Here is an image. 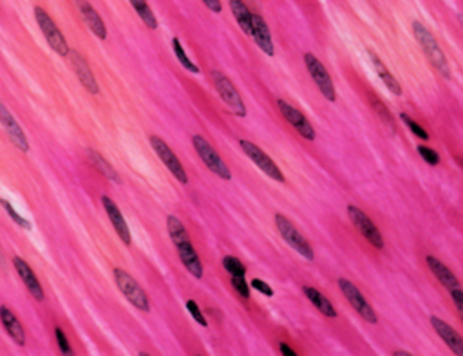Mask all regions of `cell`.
I'll return each instance as SVG.
<instances>
[{"instance_id": "6da1fadb", "label": "cell", "mask_w": 463, "mask_h": 356, "mask_svg": "<svg viewBox=\"0 0 463 356\" xmlns=\"http://www.w3.org/2000/svg\"><path fill=\"white\" fill-rule=\"evenodd\" d=\"M413 35L414 39H417V42L420 44L422 51H424V54L427 56L429 62H431V66L434 67L442 76L451 78V66H449L444 49L440 47L436 36L432 35L422 22H413Z\"/></svg>"}, {"instance_id": "7a4b0ae2", "label": "cell", "mask_w": 463, "mask_h": 356, "mask_svg": "<svg viewBox=\"0 0 463 356\" xmlns=\"http://www.w3.org/2000/svg\"><path fill=\"white\" fill-rule=\"evenodd\" d=\"M275 226H277V230H279L283 240L288 244L290 248L295 250V252L299 253L302 259L310 260V263H312V260H315V253H313V248H312V244H310V240H307L306 237H304L302 233L297 230V226L290 221L288 217L283 215V213H277Z\"/></svg>"}, {"instance_id": "3957f363", "label": "cell", "mask_w": 463, "mask_h": 356, "mask_svg": "<svg viewBox=\"0 0 463 356\" xmlns=\"http://www.w3.org/2000/svg\"><path fill=\"white\" fill-rule=\"evenodd\" d=\"M192 145H194L195 152H198V156L201 158V161L205 163V167H207L212 174H215L218 178L225 179V181H230V179H232V172H230V168H228V165L225 163V159L219 156V152L215 151V148L212 147V145L208 143L205 138H203V136L195 134L194 138H192Z\"/></svg>"}, {"instance_id": "277c9868", "label": "cell", "mask_w": 463, "mask_h": 356, "mask_svg": "<svg viewBox=\"0 0 463 356\" xmlns=\"http://www.w3.org/2000/svg\"><path fill=\"white\" fill-rule=\"evenodd\" d=\"M114 280H116V286L120 288L121 295H123L134 307H138L140 311H145V313L151 310L148 295L145 293L143 288L138 284V280L134 279L133 275H128L127 271L121 270V268H116V270H114Z\"/></svg>"}, {"instance_id": "5b68a950", "label": "cell", "mask_w": 463, "mask_h": 356, "mask_svg": "<svg viewBox=\"0 0 463 356\" xmlns=\"http://www.w3.org/2000/svg\"><path fill=\"white\" fill-rule=\"evenodd\" d=\"M347 217H350L355 230L370 243V246H373L375 250H384V237H382L380 230L377 228L373 219L364 210H360L355 205H350L347 206Z\"/></svg>"}, {"instance_id": "8992f818", "label": "cell", "mask_w": 463, "mask_h": 356, "mask_svg": "<svg viewBox=\"0 0 463 356\" xmlns=\"http://www.w3.org/2000/svg\"><path fill=\"white\" fill-rule=\"evenodd\" d=\"M212 80H214V86H215V91H218L219 98H221V100L232 108V111H234L235 116L245 118L248 111H246L245 101H243L238 87L232 83V80H230L225 73H219V71H214V73H212Z\"/></svg>"}, {"instance_id": "52a82bcc", "label": "cell", "mask_w": 463, "mask_h": 356, "mask_svg": "<svg viewBox=\"0 0 463 356\" xmlns=\"http://www.w3.org/2000/svg\"><path fill=\"white\" fill-rule=\"evenodd\" d=\"M35 19L40 27V31H42L47 44L51 46V49L55 51V53H58L60 56H67V54H69V46H67L66 36L62 35V31L58 29L55 20L51 19V16L47 15L42 8H39V6L35 8Z\"/></svg>"}, {"instance_id": "ba28073f", "label": "cell", "mask_w": 463, "mask_h": 356, "mask_svg": "<svg viewBox=\"0 0 463 356\" xmlns=\"http://www.w3.org/2000/svg\"><path fill=\"white\" fill-rule=\"evenodd\" d=\"M239 147H241V151L248 156L250 161L261 168V172H265L268 178H272L273 181H277V183H285L286 178H285V174H283V171L277 167L275 161H273V159L270 158V156L266 154L261 147H259V145L252 143V141L241 140L239 141Z\"/></svg>"}, {"instance_id": "9c48e42d", "label": "cell", "mask_w": 463, "mask_h": 356, "mask_svg": "<svg viewBox=\"0 0 463 356\" xmlns=\"http://www.w3.org/2000/svg\"><path fill=\"white\" fill-rule=\"evenodd\" d=\"M304 63H306L307 73H310L312 80L315 81V86L319 87L322 96L326 98L327 101H337L335 86H333V80H331L330 73H327V69L324 67V63L312 53L304 54Z\"/></svg>"}, {"instance_id": "30bf717a", "label": "cell", "mask_w": 463, "mask_h": 356, "mask_svg": "<svg viewBox=\"0 0 463 356\" xmlns=\"http://www.w3.org/2000/svg\"><path fill=\"white\" fill-rule=\"evenodd\" d=\"M337 284H339L340 291H342V295L346 297L347 302L351 304V307H353V310L357 311V313L360 315L366 322H370V324H377L378 322L377 311H375L373 306L367 302L366 297L360 293V290H358V288L347 279H339V283Z\"/></svg>"}, {"instance_id": "8fae6325", "label": "cell", "mask_w": 463, "mask_h": 356, "mask_svg": "<svg viewBox=\"0 0 463 356\" xmlns=\"http://www.w3.org/2000/svg\"><path fill=\"white\" fill-rule=\"evenodd\" d=\"M151 145L152 148H154V152L158 154V158L161 159V163L168 168V172H171V174L181 183V185H187L188 183L187 172H185L183 165H181V161L178 159V156L174 154V151L167 145V141L161 140L160 136H151Z\"/></svg>"}, {"instance_id": "7c38bea8", "label": "cell", "mask_w": 463, "mask_h": 356, "mask_svg": "<svg viewBox=\"0 0 463 356\" xmlns=\"http://www.w3.org/2000/svg\"><path fill=\"white\" fill-rule=\"evenodd\" d=\"M277 107H279L283 118H285V120L288 121V123L292 125L300 136H302L304 140L306 141L315 140V128H313V125L307 121V118L300 113L299 108H295L293 105H290L288 101L285 100H277Z\"/></svg>"}, {"instance_id": "4fadbf2b", "label": "cell", "mask_w": 463, "mask_h": 356, "mask_svg": "<svg viewBox=\"0 0 463 356\" xmlns=\"http://www.w3.org/2000/svg\"><path fill=\"white\" fill-rule=\"evenodd\" d=\"M0 125L4 127L6 134L9 136V140L15 143V147L22 152H29V141L26 138V132L22 131V127L19 125V121L15 120L9 108L0 101Z\"/></svg>"}, {"instance_id": "5bb4252c", "label": "cell", "mask_w": 463, "mask_h": 356, "mask_svg": "<svg viewBox=\"0 0 463 356\" xmlns=\"http://www.w3.org/2000/svg\"><path fill=\"white\" fill-rule=\"evenodd\" d=\"M101 205H103V208H106L111 225H113V228L116 230V233H118V237L121 239V243H123L125 246H131V243H133L131 230H128L127 221H125L123 213H121V210L118 208L116 203H114L111 198H107V195H101Z\"/></svg>"}, {"instance_id": "9a60e30c", "label": "cell", "mask_w": 463, "mask_h": 356, "mask_svg": "<svg viewBox=\"0 0 463 356\" xmlns=\"http://www.w3.org/2000/svg\"><path fill=\"white\" fill-rule=\"evenodd\" d=\"M250 36L253 39V42L257 44V47L272 59L273 54H275V47H273V40H272V33H270L268 24L265 22L261 15H257V13H252V33Z\"/></svg>"}, {"instance_id": "2e32d148", "label": "cell", "mask_w": 463, "mask_h": 356, "mask_svg": "<svg viewBox=\"0 0 463 356\" xmlns=\"http://www.w3.org/2000/svg\"><path fill=\"white\" fill-rule=\"evenodd\" d=\"M69 56H71V63H73V69L76 71V76H78L80 83H82V86L86 87L91 94L100 93L98 81H96V78H94V74H93V71H91L87 60L83 59L78 51H69Z\"/></svg>"}, {"instance_id": "e0dca14e", "label": "cell", "mask_w": 463, "mask_h": 356, "mask_svg": "<svg viewBox=\"0 0 463 356\" xmlns=\"http://www.w3.org/2000/svg\"><path fill=\"white\" fill-rule=\"evenodd\" d=\"M13 266H15V270H16V273H19L20 280L24 283V286L28 288L29 293H31L33 297H35L36 300H39V302H42L46 295H44L42 284H40L39 279H36L33 268L29 266V264L26 263V260L20 259V257H15V259H13Z\"/></svg>"}, {"instance_id": "ac0fdd59", "label": "cell", "mask_w": 463, "mask_h": 356, "mask_svg": "<svg viewBox=\"0 0 463 356\" xmlns=\"http://www.w3.org/2000/svg\"><path fill=\"white\" fill-rule=\"evenodd\" d=\"M431 325L434 327L438 337L447 344V347L451 349L454 355L463 356V337L454 330V327H451L447 322H444L438 317H431Z\"/></svg>"}, {"instance_id": "d6986e66", "label": "cell", "mask_w": 463, "mask_h": 356, "mask_svg": "<svg viewBox=\"0 0 463 356\" xmlns=\"http://www.w3.org/2000/svg\"><path fill=\"white\" fill-rule=\"evenodd\" d=\"M74 4L78 6V11L80 15H82L83 22L89 26L91 31L94 33V35L98 36L100 40H106L107 39V27H106V22L101 20V16L98 15L96 9L93 8V6L87 2V0H74Z\"/></svg>"}, {"instance_id": "ffe728a7", "label": "cell", "mask_w": 463, "mask_h": 356, "mask_svg": "<svg viewBox=\"0 0 463 356\" xmlns=\"http://www.w3.org/2000/svg\"><path fill=\"white\" fill-rule=\"evenodd\" d=\"M175 250H178L179 259H181L183 266L188 270V273H190V275H194L195 279H201V277H203V264H201V260H199L198 252H195V248L192 246L190 239L175 244Z\"/></svg>"}, {"instance_id": "44dd1931", "label": "cell", "mask_w": 463, "mask_h": 356, "mask_svg": "<svg viewBox=\"0 0 463 356\" xmlns=\"http://www.w3.org/2000/svg\"><path fill=\"white\" fill-rule=\"evenodd\" d=\"M425 263H427L429 270H431V273L434 275V279L438 280V283H440L445 290L452 291V290H456V288H459L458 277H456L454 273H452V271L449 270V268L445 266L440 259H436V257H432V255H427L425 257Z\"/></svg>"}, {"instance_id": "7402d4cb", "label": "cell", "mask_w": 463, "mask_h": 356, "mask_svg": "<svg viewBox=\"0 0 463 356\" xmlns=\"http://www.w3.org/2000/svg\"><path fill=\"white\" fill-rule=\"evenodd\" d=\"M0 322H2V325H4V330L8 331L9 337L15 340V344H19L20 347L26 345V331H24L20 320L15 317V313H13L9 307L0 306Z\"/></svg>"}, {"instance_id": "603a6c76", "label": "cell", "mask_w": 463, "mask_h": 356, "mask_svg": "<svg viewBox=\"0 0 463 356\" xmlns=\"http://www.w3.org/2000/svg\"><path fill=\"white\" fill-rule=\"evenodd\" d=\"M302 293L306 295L307 300H310V302H312L313 306H315L317 310H319L320 313L324 315V317H326V318H337V315H339V313H337L335 306H333V304H331L330 300H327V298L324 297V295L320 293L319 290H315V288H312V286H304Z\"/></svg>"}, {"instance_id": "cb8c5ba5", "label": "cell", "mask_w": 463, "mask_h": 356, "mask_svg": "<svg viewBox=\"0 0 463 356\" xmlns=\"http://www.w3.org/2000/svg\"><path fill=\"white\" fill-rule=\"evenodd\" d=\"M370 59H371V62H373V67H375V71H377L378 78H380V80L384 81V86L387 87V89H390L391 93L395 94V96H400V94H402L400 83H398L397 78L393 76V73H390L387 66H385V63L382 62L380 59H378V56L373 53V51H370Z\"/></svg>"}, {"instance_id": "d4e9b609", "label": "cell", "mask_w": 463, "mask_h": 356, "mask_svg": "<svg viewBox=\"0 0 463 356\" xmlns=\"http://www.w3.org/2000/svg\"><path fill=\"white\" fill-rule=\"evenodd\" d=\"M228 4L230 9H232V15H234L235 22L243 29V33L250 35L252 33V11L248 9V6L243 0H228Z\"/></svg>"}, {"instance_id": "484cf974", "label": "cell", "mask_w": 463, "mask_h": 356, "mask_svg": "<svg viewBox=\"0 0 463 356\" xmlns=\"http://www.w3.org/2000/svg\"><path fill=\"white\" fill-rule=\"evenodd\" d=\"M131 6L136 9L138 16L141 19V22L148 27V29H158V19L154 15V11L151 9V6L147 4V0H128Z\"/></svg>"}, {"instance_id": "4316f807", "label": "cell", "mask_w": 463, "mask_h": 356, "mask_svg": "<svg viewBox=\"0 0 463 356\" xmlns=\"http://www.w3.org/2000/svg\"><path fill=\"white\" fill-rule=\"evenodd\" d=\"M87 156H89V161L93 163L94 167H96L98 171L101 172V174H106L107 178L111 179V181L120 183V176H118V172L114 171V168L111 167L109 163L106 161V158H103V156H100V154H98V152H94V151L87 152Z\"/></svg>"}, {"instance_id": "83f0119b", "label": "cell", "mask_w": 463, "mask_h": 356, "mask_svg": "<svg viewBox=\"0 0 463 356\" xmlns=\"http://www.w3.org/2000/svg\"><path fill=\"white\" fill-rule=\"evenodd\" d=\"M167 230H168V235H171L172 243L174 244L183 243V240L190 239L187 233V228L183 226V223L179 221L178 217H174V215L167 217Z\"/></svg>"}, {"instance_id": "f1b7e54d", "label": "cell", "mask_w": 463, "mask_h": 356, "mask_svg": "<svg viewBox=\"0 0 463 356\" xmlns=\"http://www.w3.org/2000/svg\"><path fill=\"white\" fill-rule=\"evenodd\" d=\"M371 105H373L378 120H380L382 123H384V127L387 128V132H390V134H395V131H397V123H395V118L391 116L390 108L385 107L384 103H380V100H377V98L371 100Z\"/></svg>"}, {"instance_id": "f546056e", "label": "cell", "mask_w": 463, "mask_h": 356, "mask_svg": "<svg viewBox=\"0 0 463 356\" xmlns=\"http://www.w3.org/2000/svg\"><path fill=\"white\" fill-rule=\"evenodd\" d=\"M172 49H174V54H175V59H178V62L181 63V66L188 71V73H194V74L199 73V67L195 66L190 59H188V54L185 53L183 46H181L179 39H175V36L172 39Z\"/></svg>"}, {"instance_id": "4dcf8cb0", "label": "cell", "mask_w": 463, "mask_h": 356, "mask_svg": "<svg viewBox=\"0 0 463 356\" xmlns=\"http://www.w3.org/2000/svg\"><path fill=\"white\" fill-rule=\"evenodd\" d=\"M223 268L228 271L232 277H245L246 275V266L238 259V257H225L223 259Z\"/></svg>"}, {"instance_id": "1f68e13d", "label": "cell", "mask_w": 463, "mask_h": 356, "mask_svg": "<svg viewBox=\"0 0 463 356\" xmlns=\"http://www.w3.org/2000/svg\"><path fill=\"white\" fill-rule=\"evenodd\" d=\"M0 206H2V208H4L6 212H8V215L13 219V223H16V225H19L20 228L31 230V223H29L28 219H24V217L20 215V213L16 212V210L13 208L11 205H9V201H6V199H0Z\"/></svg>"}, {"instance_id": "d6a6232c", "label": "cell", "mask_w": 463, "mask_h": 356, "mask_svg": "<svg viewBox=\"0 0 463 356\" xmlns=\"http://www.w3.org/2000/svg\"><path fill=\"white\" fill-rule=\"evenodd\" d=\"M400 120L404 121L405 127H407L409 131L413 132V134L417 136V138H420V140H424V141H429V132L425 131V128L422 127L420 123H417V121H414L413 118L407 116V114H400Z\"/></svg>"}, {"instance_id": "836d02e7", "label": "cell", "mask_w": 463, "mask_h": 356, "mask_svg": "<svg viewBox=\"0 0 463 356\" xmlns=\"http://www.w3.org/2000/svg\"><path fill=\"white\" fill-rule=\"evenodd\" d=\"M418 154H420L422 159H424L427 165H431V167L440 165V154H438L434 148L427 147V145H418Z\"/></svg>"}, {"instance_id": "e575fe53", "label": "cell", "mask_w": 463, "mask_h": 356, "mask_svg": "<svg viewBox=\"0 0 463 356\" xmlns=\"http://www.w3.org/2000/svg\"><path fill=\"white\" fill-rule=\"evenodd\" d=\"M232 288L235 290V293L239 295L241 298L248 300L250 298V286L246 284L245 277H232Z\"/></svg>"}, {"instance_id": "d590c367", "label": "cell", "mask_w": 463, "mask_h": 356, "mask_svg": "<svg viewBox=\"0 0 463 356\" xmlns=\"http://www.w3.org/2000/svg\"><path fill=\"white\" fill-rule=\"evenodd\" d=\"M187 310H188V313L192 315V318H194L199 325H203V327H208V320L205 318L203 311L199 310V306L195 304V300H187Z\"/></svg>"}, {"instance_id": "8d00e7d4", "label": "cell", "mask_w": 463, "mask_h": 356, "mask_svg": "<svg viewBox=\"0 0 463 356\" xmlns=\"http://www.w3.org/2000/svg\"><path fill=\"white\" fill-rule=\"evenodd\" d=\"M55 337H56V342H58L60 351H62L63 355H73V349H71L69 340H67L66 333H63V331L60 330V327H56V330H55Z\"/></svg>"}, {"instance_id": "74e56055", "label": "cell", "mask_w": 463, "mask_h": 356, "mask_svg": "<svg viewBox=\"0 0 463 356\" xmlns=\"http://www.w3.org/2000/svg\"><path fill=\"white\" fill-rule=\"evenodd\" d=\"M449 293H451V298H452V302H454L456 311H458L459 318H462V322H463V290H462V286L456 288V290H452V291H449Z\"/></svg>"}, {"instance_id": "f35d334b", "label": "cell", "mask_w": 463, "mask_h": 356, "mask_svg": "<svg viewBox=\"0 0 463 356\" xmlns=\"http://www.w3.org/2000/svg\"><path fill=\"white\" fill-rule=\"evenodd\" d=\"M250 286H252L253 290L259 291V293L266 295V297H273V290H272V286H270L268 283H265V280H261V279H253V280H252V284H250Z\"/></svg>"}, {"instance_id": "ab89813d", "label": "cell", "mask_w": 463, "mask_h": 356, "mask_svg": "<svg viewBox=\"0 0 463 356\" xmlns=\"http://www.w3.org/2000/svg\"><path fill=\"white\" fill-rule=\"evenodd\" d=\"M203 4L207 6L212 13H221L223 11V4L221 0H201Z\"/></svg>"}, {"instance_id": "60d3db41", "label": "cell", "mask_w": 463, "mask_h": 356, "mask_svg": "<svg viewBox=\"0 0 463 356\" xmlns=\"http://www.w3.org/2000/svg\"><path fill=\"white\" fill-rule=\"evenodd\" d=\"M279 351H280V355H285V356H297L295 349H292V345L285 344V342H280L279 344Z\"/></svg>"}, {"instance_id": "b9f144b4", "label": "cell", "mask_w": 463, "mask_h": 356, "mask_svg": "<svg viewBox=\"0 0 463 356\" xmlns=\"http://www.w3.org/2000/svg\"><path fill=\"white\" fill-rule=\"evenodd\" d=\"M393 355H395V356H411V352H407V351H402V349H400V351H395V352H393Z\"/></svg>"}, {"instance_id": "7bdbcfd3", "label": "cell", "mask_w": 463, "mask_h": 356, "mask_svg": "<svg viewBox=\"0 0 463 356\" xmlns=\"http://www.w3.org/2000/svg\"><path fill=\"white\" fill-rule=\"evenodd\" d=\"M458 19H459V24H462V26H463V15H459Z\"/></svg>"}]
</instances>
